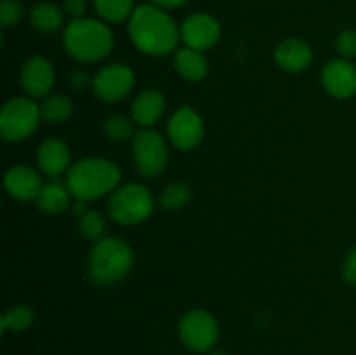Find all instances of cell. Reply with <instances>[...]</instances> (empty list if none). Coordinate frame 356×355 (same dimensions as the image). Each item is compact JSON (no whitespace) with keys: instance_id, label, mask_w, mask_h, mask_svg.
<instances>
[{"instance_id":"cell-27","label":"cell","mask_w":356,"mask_h":355,"mask_svg":"<svg viewBox=\"0 0 356 355\" xmlns=\"http://www.w3.org/2000/svg\"><path fill=\"white\" fill-rule=\"evenodd\" d=\"M24 9L17 0H2L0 3V23L2 26H14L23 17Z\"/></svg>"},{"instance_id":"cell-9","label":"cell","mask_w":356,"mask_h":355,"mask_svg":"<svg viewBox=\"0 0 356 355\" xmlns=\"http://www.w3.org/2000/svg\"><path fill=\"white\" fill-rule=\"evenodd\" d=\"M136 75L131 66L124 63H111L103 66L92 77V90L104 103H118L132 93Z\"/></svg>"},{"instance_id":"cell-17","label":"cell","mask_w":356,"mask_h":355,"mask_svg":"<svg viewBox=\"0 0 356 355\" xmlns=\"http://www.w3.org/2000/svg\"><path fill=\"white\" fill-rule=\"evenodd\" d=\"M275 63L280 66L284 72L299 73L309 68L313 61V51L309 44H306L301 38H285L275 47Z\"/></svg>"},{"instance_id":"cell-32","label":"cell","mask_w":356,"mask_h":355,"mask_svg":"<svg viewBox=\"0 0 356 355\" xmlns=\"http://www.w3.org/2000/svg\"><path fill=\"white\" fill-rule=\"evenodd\" d=\"M153 6L160 7V9H174V7L183 6L186 0H149Z\"/></svg>"},{"instance_id":"cell-20","label":"cell","mask_w":356,"mask_h":355,"mask_svg":"<svg viewBox=\"0 0 356 355\" xmlns=\"http://www.w3.org/2000/svg\"><path fill=\"white\" fill-rule=\"evenodd\" d=\"M30 23L40 33L58 31L63 24V13L58 6L51 2H42L31 9Z\"/></svg>"},{"instance_id":"cell-31","label":"cell","mask_w":356,"mask_h":355,"mask_svg":"<svg viewBox=\"0 0 356 355\" xmlns=\"http://www.w3.org/2000/svg\"><path fill=\"white\" fill-rule=\"evenodd\" d=\"M63 9H65V13L70 14L73 19H79V17H82L83 13H86L87 2L86 0H65Z\"/></svg>"},{"instance_id":"cell-6","label":"cell","mask_w":356,"mask_h":355,"mask_svg":"<svg viewBox=\"0 0 356 355\" xmlns=\"http://www.w3.org/2000/svg\"><path fill=\"white\" fill-rule=\"evenodd\" d=\"M40 120V104L35 103L33 97H13L0 111V136L10 143L23 141L37 131Z\"/></svg>"},{"instance_id":"cell-21","label":"cell","mask_w":356,"mask_h":355,"mask_svg":"<svg viewBox=\"0 0 356 355\" xmlns=\"http://www.w3.org/2000/svg\"><path fill=\"white\" fill-rule=\"evenodd\" d=\"M42 118L51 124H61L73 113V103L65 94H49L40 104Z\"/></svg>"},{"instance_id":"cell-1","label":"cell","mask_w":356,"mask_h":355,"mask_svg":"<svg viewBox=\"0 0 356 355\" xmlns=\"http://www.w3.org/2000/svg\"><path fill=\"white\" fill-rule=\"evenodd\" d=\"M129 35L136 47L148 56H165L176 51L181 30L165 9L146 3L136 7L129 17Z\"/></svg>"},{"instance_id":"cell-13","label":"cell","mask_w":356,"mask_h":355,"mask_svg":"<svg viewBox=\"0 0 356 355\" xmlns=\"http://www.w3.org/2000/svg\"><path fill=\"white\" fill-rule=\"evenodd\" d=\"M322 86L336 100H348L356 94V66L351 59H330L322 70Z\"/></svg>"},{"instance_id":"cell-12","label":"cell","mask_w":356,"mask_h":355,"mask_svg":"<svg viewBox=\"0 0 356 355\" xmlns=\"http://www.w3.org/2000/svg\"><path fill=\"white\" fill-rule=\"evenodd\" d=\"M21 87L30 97H45L51 94L56 82V72L52 63L44 56H33L24 61L21 68Z\"/></svg>"},{"instance_id":"cell-5","label":"cell","mask_w":356,"mask_h":355,"mask_svg":"<svg viewBox=\"0 0 356 355\" xmlns=\"http://www.w3.org/2000/svg\"><path fill=\"white\" fill-rule=\"evenodd\" d=\"M106 209L108 216L120 225H139L153 214L155 198L145 184L127 183L111 191Z\"/></svg>"},{"instance_id":"cell-11","label":"cell","mask_w":356,"mask_h":355,"mask_svg":"<svg viewBox=\"0 0 356 355\" xmlns=\"http://www.w3.org/2000/svg\"><path fill=\"white\" fill-rule=\"evenodd\" d=\"M219 37H221V26L211 14H191L181 24V38L186 47L195 49V51L202 52L214 47Z\"/></svg>"},{"instance_id":"cell-18","label":"cell","mask_w":356,"mask_h":355,"mask_svg":"<svg viewBox=\"0 0 356 355\" xmlns=\"http://www.w3.org/2000/svg\"><path fill=\"white\" fill-rule=\"evenodd\" d=\"M174 68L181 79L188 82H200L209 72V63L200 51L181 47L174 51Z\"/></svg>"},{"instance_id":"cell-23","label":"cell","mask_w":356,"mask_h":355,"mask_svg":"<svg viewBox=\"0 0 356 355\" xmlns=\"http://www.w3.org/2000/svg\"><path fill=\"white\" fill-rule=\"evenodd\" d=\"M190 200L191 188L188 187L184 181H174V183L167 184V187L160 191L159 197V204L162 205L165 211H177V209H183Z\"/></svg>"},{"instance_id":"cell-25","label":"cell","mask_w":356,"mask_h":355,"mask_svg":"<svg viewBox=\"0 0 356 355\" xmlns=\"http://www.w3.org/2000/svg\"><path fill=\"white\" fill-rule=\"evenodd\" d=\"M103 132L111 141H127L134 138V120L125 115H110L103 120Z\"/></svg>"},{"instance_id":"cell-19","label":"cell","mask_w":356,"mask_h":355,"mask_svg":"<svg viewBox=\"0 0 356 355\" xmlns=\"http://www.w3.org/2000/svg\"><path fill=\"white\" fill-rule=\"evenodd\" d=\"M70 197L72 194L68 190V184L52 178L51 181L44 183L42 190L38 191L35 204H37L38 211L45 212V214H59L68 209Z\"/></svg>"},{"instance_id":"cell-16","label":"cell","mask_w":356,"mask_h":355,"mask_svg":"<svg viewBox=\"0 0 356 355\" xmlns=\"http://www.w3.org/2000/svg\"><path fill=\"white\" fill-rule=\"evenodd\" d=\"M165 113V96L159 89H145L131 104V118L141 129L153 127Z\"/></svg>"},{"instance_id":"cell-22","label":"cell","mask_w":356,"mask_h":355,"mask_svg":"<svg viewBox=\"0 0 356 355\" xmlns=\"http://www.w3.org/2000/svg\"><path fill=\"white\" fill-rule=\"evenodd\" d=\"M94 9L108 23H122L134 13V0H92Z\"/></svg>"},{"instance_id":"cell-10","label":"cell","mask_w":356,"mask_h":355,"mask_svg":"<svg viewBox=\"0 0 356 355\" xmlns=\"http://www.w3.org/2000/svg\"><path fill=\"white\" fill-rule=\"evenodd\" d=\"M204 120L190 106H181L170 115L167 122V136L172 146L183 152L195 150L204 139Z\"/></svg>"},{"instance_id":"cell-2","label":"cell","mask_w":356,"mask_h":355,"mask_svg":"<svg viewBox=\"0 0 356 355\" xmlns=\"http://www.w3.org/2000/svg\"><path fill=\"white\" fill-rule=\"evenodd\" d=\"M120 178L122 173L115 162L103 157H87L72 164L65 183L73 198L90 202L117 190Z\"/></svg>"},{"instance_id":"cell-26","label":"cell","mask_w":356,"mask_h":355,"mask_svg":"<svg viewBox=\"0 0 356 355\" xmlns=\"http://www.w3.org/2000/svg\"><path fill=\"white\" fill-rule=\"evenodd\" d=\"M79 230L82 237L97 242V240L106 237L104 235L106 233V219H104V216L99 211L89 209L82 216H79Z\"/></svg>"},{"instance_id":"cell-14","label":"cell","mask_w":356,"mask_h":355,"mask_svg":"<svg viewBox=\"0 0 356 355\" xmlns=\"http://www.w3.org/2000/svg\"><path fill=\"white\" fill-rule=\"evenodd\" d=\"M37 167L49 178H59L72 167L70 146L59 138H47L37 148Z\"/></svg>"},{"instance_id":"cell-15","label":"cell","mask_w":356,"mask_h":355,"mask_svg":"<svg viewBox=\"0 0 356 355\" xmlns=\"http://www.w3.org/2000/svg\"><path fill=\"white\" fill-rule=\"evenodd\" d=\"M3 187L7 194L16 200H35L44 187L40 173L28 166H14L3 176Z\"/></svg>"},{"instance_id":"cell-30","label":"cell","mask_w":356,"mask_h":355,"mask_svg":"<svg viewBox=\"0 0 356 355\" xmlns=\"http://www.w3.org/2000/svg\"><path fill=\"white\" fill-rule=\"evenodd\" d=\"M68 84L73 89H83L87 86H92V79L83 70H73L68 75Z\"/></svg>"},{"instance_id":"cell-28","label":"cell","mask_w":356,"mask_h":355,"mask_svg":"<svg viewBox=\"0 0 356 355\" xmlns=\"http://www.w3.org/2000/svg\"><path fill=\"white\" fill-rule=\"evenodd\" d=\"M336 49L341 58L351 59L356 56V30H343L337 35Z\"/></svg>"},{"instance_id":"cell-7","label":"cell","mask_w":356,"mask_h":355,"mask_svg":"<svg viewBox=\"0 0 356 355\" xmlns=\"http://www.w3.org/2000/svg\"><path fill=\"white\" fill-rule=\"evenodd\" d=\"M132 159L136 171L145 178H156L169 162L167 141L155 129H139L132 138Z\"/></svg>"},{"instance_id":"cell-4","label":"cell","mask_w":356,"mask_h":355,"mask_svg":"<svg viewBox=\"0 0 356 355\" xmlns=\"http://www.w3.org/2000/svg\"><path fill=\"white\" fill-rule=\"evenodd\" d=\"M134 253L124 239L104 237L97 240L87 258V274L96 285H113L132 270Z\"/></svg>"},{"instance_id":"cell-29","label":"cell","mask_w":356,"mask_h":355,"mask_svg":"<svg viewBox=\"0 0 356 355\" xmlns=\"http://www.w3.org/2000/svg\"><path fill=\"white\" fill-rule=\"evenodd\" d=\"M341 274H343L344 282L356 285V246L351 247L346 256H344Z\"/></svg>"},{"instance_id":"cell-8","label":"cell","mask_w":356,"mask_h":355,"mask_svg":"<svg viewBox=\"0 0 356 355\" xmlns=\"http://www.w3.org/2000/svg\"><path fill=\"white\" fill-rule=\"evenodd\" d=\"M177 334L188 350L209 354L219 341V324L207 310L193 308L181 317Z\"/></svg>"},{"instance_id":"cell-33","label":"cell","mask_w":356,"mask_h":355,"mask_svg":"<svg viewBox=\"0 0 356 355\" xmlns=\"http://www.w3.org/2000/svg\"><path fill=\"white\" fill-rule=\"evenodd\" d=\"M209 355H229V354H226L225 350H212L209 352Z\"/></svg>"},{"instance_id":"cell-24","label":"cell","mask_w":356,"mask_h":355,"mask_svg":"<svg viewBox=\"0 0 356 355\" xmlns=\"http://www.w3.org/2000/svg\"><path fill=\"white\" fill-rule=\"evenodd\" d=\"M35 313L30 306L26 305H14L2 315V333L13 331V333H21L26 331L33 324Z\"/></svg>"},{"instance_id":"cell-3","label":"cell","mask_w":356,"mask_h":355,"mask_svg":"<svg viewBox=\"0 0 356 355\" xmlns=\"http://www.w3.org/2000/svg\"><path fill=\"white\" fill-rule=\"evenodd\" d=\"M68 56L80 63H97L113 51V33L104 23L90 17L72 19L63 31Z\"/></svg>"}]
</instances>
